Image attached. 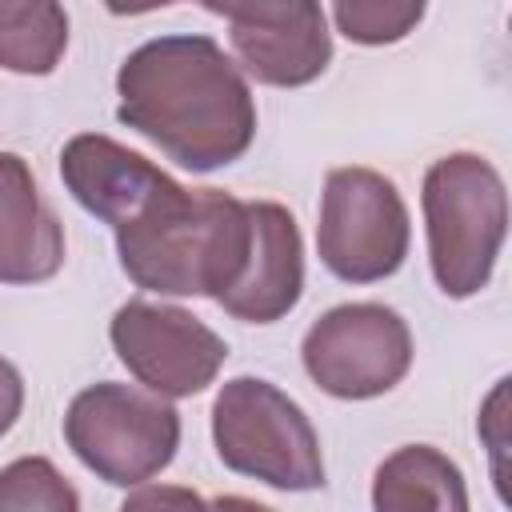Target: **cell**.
I'll list each match as a JSON object with an SVG mask.
<instances>
[{
    "mask_svg": "<svg viewBox=\"0 0 512 512\" xmlns=\"http://www.w3.org/2000/svg\"><path fill=\"white\" fill-rule=\"evenodd\" d=\"M480 440L488 444L496 488L508 500V468H504V456H508V380H500L492 388V396H488V404L480 412Z\"/></svg>",
    "mask_w": 512,
    "mask_h": 512,
    "instance_id": "e0dca14e",
    "label": "cell"
},
{
    "mask_svg": "<svg viewBox=\"0 0 512 512\" xmlns=\"http://www.w3.org/2000/svg\"><path fill=\"white\" fill-rule=\"evenodd\" d=\"M228 20V40L248 72L272 88H300L324 76L332 36L320 0H200Z\"/></svg>",
    "mask_w": 512,
    "mask_h": 512,
    "instance_id": "30bf717a",
    "label": "cell"
},
{
    "mask_svg": "<svg viewBox=\"0 0 512 512\" xmlns=\"http://www.w3.org/2000/svg\"><path fill=\"white\" fill-rule=\"evenodd\" d=\"M212 440L224 468L280 492L324 488L320 436L304 408L260 376H236L216 392Z\"/></svg>",
    "mask_w": 512,
    "mask_h": 512,
    "instance_id": "277c9868",
    "label": "cell"
},
{
    "mask_svg": "<svg viewBox=\"0 0 512 512\" xmlns=\"http://www.w3.org/2000/svg\"><path fill=\"white\" fill-rule=\"evenodd\" d=\"M252 240L244 256V272L216 300L228 316L244 324H276L300 304L304 292V244L292 212L272 200H252Z\"/></svg>",
    "mask_w": 512,
    "mask_h": 512,
    "instance_id": "8fae6325",
    "label": "cell"
},
{
    "mask_svg": "<svg viewBox=\"0 0 512 512\" xmlns=\"http://www.w3.org/2000/svg\"><path fill=\"white\" fill-rule=\"evenodd\" d=\"M64 440L104 484L136 488L172 464L180 448V412L156 392L144 396L128 384L104 380L72 396Z\"/></svg>",
    "mask_w": 512,
    "mask_h": 512,
    "instance_id": "5b68a950",
    "label": "cell"
},
{
    "mask_svg": "<svg viewBox=\"0 0 512 512\" xmlns=\"http://www.w3.org/2000/svg\"><path fill=\"white\" fill-rule=\"evenodd\" d=\"M116 120L188 172H216L256 140V100L212 36H156L116 72Z\"/></svg>",
    "mask_w": 512,
    "mask_h": 512,
    "instance_id": "6da1fadb",
    "label": "cell"
},
{
    "mask_svg": "<svg viewBox=\"0 0 512 512\" xmlns=\"http://www.w3.org/2000/svg\"><path fill=\"white\" fill-rule=\"evenodd\" d=\"M64 264V224L44 204L28 164L0 152V280L40 284Z\"/></svg>",
    "mask_w": 512,
    "mask_h": 512,
    "instance_id": "7c38bea8",
    "label": "cell"
},
{
    "mask_svg": "<svg viewBox=\"0 0 512 512\" xmlns=\"http://www.w3.org/2000/svg\"><path fill=\"white\" fill-rule=\"evenodd\" d=\"M408 208L376 168H332L320 192L316 252L344 284H376L408 256Z\"/></svg>",
    "mask_w": 512,
    "mask_h": 512,
    "instance_id": "8992f818",
    "label": "cell"
},
{
    "mask_svg": "<svg viewBox=\"0 0 512 512\" xmlns=\"http://www.w3.org/2000/svg\"><path fill=\"white\" fill-rule=\"evenodd\" d=\"M168 500H180V504H200L192 492H140V496H128L124 508H140V504H168Z\"/></svg>",
    "mask_w": 512,
    "mask_h": 512,
    "instance_id": "ffe728a7",
    "label": "cell"
},
{
    "mask_svg": "<svg viewBox=\"0 0 512 512\" xmlns=\"http://www.w3.org/2000/svg\"><path fill=\"white\" fill-rule=\"evenodd\" d=\"M420 204L436 288L452 300L488 288L508 236V192L500 172L476 152L440 156L424 172Z\"/></svg>",
    "mask_w": 512,
    "mask_h": 512,
    "instance_id": "3957f363",
    "label": "cell"
},
{
    "mask_svg": "<svg viewBox=\"0 0 512 512\" xmlns=\"http://www.w3.org/2000/svg\"><path fill=\"white\" fill-rule=\"evenodd\" d=\"M60 176L72 200L104 220L116 236L140 232L164 216H172L192 192L160 172L140 152L116 144L100 132H80L60 152Z\"/></svg>",
    "mask_w": 512,
    "mask_h": 512,
    "instance_id": "9c48e42d",
    "label": "cell"
},
{
    "mask_svg": "<svg viewBox=\"0 0 512 512\" xmlns=\"http://www.w3.org/2000/svg\"><path fill=\"white\" fill-rule=\"evenodd\" d=\"M68 16L60 0H0V68L48 76L64 60Z\"/></svg>",
    "mask_w": 512,
    "mask_h": 512,
    "instance_id": "5bb4252c",
    "label": "cell"
},
{
    "mask_svg": "<svg viewBox=\"0 0 512 512\" xmlns=\"http://www.w3.org/2000/svg\"><path fill=\"white\" fill-rule=\"evenodd\" d=\"M248 240V204L220 188H200L172 216L116 236V252L128 280L144 292L220 300L244 272Z\"/></svg>",
    "mask_w": 512,
    "mask_h": 512,
    "instance_id": "7a4b0ae2",
    "label": "cell"
},
{
    "mask_svg": "<svg viewBox=\"0 0 512 512\" xmlns=\"http://www.w3.org/2000/svg\"><path fill=\"white\" fill-rule=\"evenodd\" d=\"M428 0H332L336 32L364 48H384L416 32Z\"/></svg>",
    "mask_w": 512,
    "mask_h": 512,
    "instance_id": "2e32d148",
    "label": "cell"
},
{
    "mask_svg": "<svg viewBox=\"0 0 512 512\" xmlns=\"http://www.w3.org/2000/svg\"><path fill=\"white\" fill-rule=\"evenodd\" d=\"M20 408H24V380H20V372L0 356V436L12 432V424L20 420Z\"/></svg>",
    "mask_w": 512,
    "mask_h": 512,
    "instance_id": "ac0fdd59",
    "label": "cell"
},
{
    "mask_svg": "<svg viewBox=\"0 0 512 512\" xmlns=\"http://www.w3.org/2000/svg\"><path fill=\"white\" fill-rule=\"evenodd\" d=\"M76 488L44 456H20L0 468V512H76Z\"/></svg>",
    "mask_w": 512,
    "mask_h": 512,
    "instance_id": "9a60e30c",
    "label": "cell"
},
{
    "mask_svg": "<svg viewBox=\"0 0 512 512\" xmlns=\"http://www.w3.org/2000/svg\"><path fill=\"white\" fill-rule=\"evenodd\" d=\"M108 336L120 364L164 400L204 392L228 360V344L204 320L172 304L128 300L116 308Z\"/></svg>",
    "mask_w": 512,
    "mask_h": 512,
    "instance_id": "ba28073f",
    "label": "cell"
},
{
    "mask_svg": "<svg viewBox=\"0 0 512 512\" xmlns=\"http://www.w3.org/2000/svg\"><path fill=\"white\" fill-rule=\"evenodd\" d=\"M112 16H144V12H156V8H168L176 0H100Z\"/></svg>",
    "mask_w": 512,
    "mask_h": 512,
    "instance_id": "d6986e66",
    "label": "cell"
},
{
    "mask_svg": "<svg viewBox=\"0 0 512 512\" xmlns=\"http://www.w3.org/2000/svg\"><path fill=\"white\" fill-rule=\"evenodd\" d=\"M300 356L320 392L336 400H372L408 376L412 332L388 304H336L304 332Z\"/></svg>",
    "mask_w": 512,
    "mask_h": 512,
    "instance_id": "52a82bcc",
    "label": "cell"
},
{
    "mask_svg": "<svg viewBox=\"0 0 512 512\" xmlns=\"http://www.w3.org/2000/svg\"><path fill=\"white\" fill-rule=\"evenodd\" d=\"M372 504L380 512H412V508L464 512L468 488L460 468L444 452H436L432 444H404L376 468Z\"/></svg>",
    "mask_w": 512,
    "mask_h": 512,
    "instance_id": "4fadbf2b",
    "label": "cell"
}]
</instances>
